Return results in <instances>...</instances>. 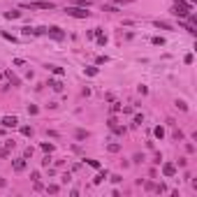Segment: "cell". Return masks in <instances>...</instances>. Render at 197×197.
<instances>
[{
	"mask_svg": "<svg viewBox=\"0 0 197 197\" xmlns=\"http://www.w3.org/2000/svg\"><path fill=\"white\" fill-rule=\"evenodd\" d=\"M65 14L74 19H88L90 12H86V7H65Z\"/></svg>",
	"mask_w": 197,
	"mask_h": 197,
	"instance_id": "obj_1",
	"label": "cell"
},
{
	"mask_svg": "<svg viewBox=\"0 0 197 197\" xmlns=\"http://www.w3.org/2000/svg\"><path fill=\"white\" fill-rule=\"evenodd\" d=\"M172 14H174V16H179V19H186L190 14V2L188 5H174V7H172Z\"/></svg>",
	"mask_w": 197,
	"mask_h": 197,
	"instance_id": "obj_2",
	"label": "cell"
},
{
	"mask_svg": "<svg viewBox=\"0 0 197 197\" xmlns=\"http://www.w3.org/2000/svg\"><path fill=\"white\" fill-rule=\"evenodd\" d=\"M23 7H26V9H54L56 7V5H54V2H46V0H40V2H28V5H23Z\"/></svg>",
	"mask_w": 197,
	"mask_h": 197,
	"instance_id": "obj_3",
	"label": "cell"
},
{
	"mask_svg": "<svg viewBox=\"0 0 197 197\" xmlns=\"http://www.w3.org/2000/svg\"><path fill=\"white\" fill-rule=\"evenodd\" d=\"M44 35L54 37V40H58V42H60V40H65V33H63V30H60L58 26H51V28H46V33H44Z\"/></svg>",
	"mask_w": 197,
	"mask_h": 197,
	"instance_id": "obj_4",
	"label": "cell"
},
{
	"mask_svg": "<svg viewBox=\"0 0 197 197\" xmlns=\"http://www.w3.org/2000/svg\"><path fill=\"white\" fill-rule=\"evenodd\" d=\"M162 174H165L167 179H172V176L176 174V165H174V162H165V165H162Z\"/></svg>",
	"mask_w": 197,
	"mask_h": 197,
	"instance_id": "obj_5",
	"label": "cell"
},
{
	"mask_svg": "<svg viewBox=\"0 0 197 197\" xmlns=\"http://www.w3.org/2000/svg\"><path fill=\"white\" fill-rule=\"evenodd\" d=\"M0 123L5 128H16L19 125V118L16 116H5V118H0Z\"/></svg>",
	"mask_w": 197,
	"mask_h": 197,
	"instance_id": "obj_6",
	"label": "cell"
},
{
	"mask_svg": "<svg viewBox=\"0 0 197 197\" xmlns=\"http://www.w3.org/2000/svg\"><path fill=\"white\" fill-rule=\"evenodd\" d=\"M5 77H7L9 86H21V79H19V77H16V74H14L12 70H7V72H5Z\"/></svg>",
	"mask_w": 197,
	"mask_h": 197,
	"instance_id": "obj_7",
	"label": "cell"
},
{
	"mask_svg": "<svg viewBox=\"0 0 197 197\" xmlns=\"http://www.w3.org/2000/svg\"><path fill=\"white\" fill-rule=\"evenodd\" d=\"M46 86H49L51 90H56V93H63V84H60L58 79H49V81H46Z\"/></svg>",
	"mask_w": 197,
	"mask_h": 197,
	"instance_id": "obj_8",
	"label": "cell"
},
{
	"mask_svg": "<svg viewBox=\"0 0 197 197\" xmlns=\"http://www.w3.org/2000/svg\"><path fill=\"white\" fill-rule=\"evenodd\" d=\"M12 169L14 172H23L26 169V158H16V160L12 162Z\"/></svg>",
	"mask_w": 197,
	"mask_h": 197,
	"instance_id": "obj_9",
	"label": "cell"
},
{
	"mask_svg": "<svg viewBox=\"0 0 197 197\" xmlns=\"http://www.w3.org/2000/svg\"><path fill=\"white\" fill-rule=\"evenodd\" d=\"M95 35H98V44H100V46H104V44H107V35H102L98 28H95Z\"/></svg>",
	"mask_w": 197,
	"mask_h": 197,
	"instance_id": "obj_10",
	"label": "cell"
},
{
	"mask_svg": "<svg viewBox=\"0 0 197 197\" xmlns=\"http://www.w3.org/2000/svg\"><path fill=\"white\" fill-rule=\"evenodd\" d=\"M74 137H77V139H88V130H77V132H74Z\"/></svg>",
	"mask_w": 197,
	"mask_h": 197,
	"instance_id": "obj_11",
	"label": "cell"
},
{
	"mask_svg": "<svg viewBox=\"0 0 197 197\" xmlns=\"http://www.w3.org/2000/svg\"><path fill=\"white\" fill-rule=\"evenodd\" d=\"M155 28H160V30H172V26L167 21H155Z\"/></svg>",
	"mask_w": 197,
	"mask_h": 197,
	"instance_id": "obj_12",
	"label": "cell"
},
{
	"mask_svg": "<svg viewBox=\"0 0 197 197\" xmlns=\"http://www.w3.org/2000/svg\"><path fill=\"white\" fill-rule=\"evenodd\" d=\"M49 70L54 72V74H58V77H60V74H65V70H63V67H58V65H49Z\"/></svg>",
	"mask_w": 197,
	"mask_h": 197,
	"instance_id": "obj_13",
	"label": "cell"
},
{
	"mask_svg": "<svg viewBox=\"0 0 197 197\" xmlns=\"http://www.w3.org/2000/svg\"><path fill=\"white\" fill-rule=\"evenodd\" d=\"M107 179V172H100L98 176H95V179H93V183H102V181Z\"/></svg>",
	"mask_w": 197,
	"mask_h": 197,
	"instance_id": "obj_14",
	"label": "cell"
},
{
	"mask_svg": "<svg viewBox=\"0 0 197 197\" xmlns=\"http://www.w3.org/2000/svg\"><path fill=\"white\" fill-rule=\"evenodd\" d=\"M107 151H109V153H118V151H121V144H109Z\"/></svg>",
	"mask_w": 197,
	"mask_h": 197,
	"instance_id": "obj_15",
	"label": "cell"
},
{
	"mask_svg": "<svg viewBox=\"0 0 197 197\" xmlns=\"http://www.w3.org/2000/svg\"><path fill=\"white\" fill-rule=\"evenodd\" d=\"M86 165H88V167H93V169H98V167H100V162L93 160V158H86Z\"/></svg>",
	"mask_w": 197,
	"mask_h": 197,
	"instance_id": "obj_16",
	"label": "cell"
},
{
	"mask_svg": "<svg viewBox=\"0 0 197 197\" xmlns=\"http://www.w3.org/2000/svg\"><path fill=\"white\" fill-rule=\"evenodd\" d=\"M102 9H104V12H111V14H118V12H121V9H118V7H114V5H104Z\"/></svg>",
	"mask_w": 197,
	"mask_h": 197,
	"instance_id": "obj_17",
	"label": "cell"
},
{
	"mask_svg": "<svg viewBox=\"0 0 197 197\" xmlns=\"http://www.w3.org/2000/svg\"><path fill=\"white\" fill-rule=\"evenodd\" d=\"M21 16V12H7V14H5V19H7V21H12V19H19Z\"/></svg>",
	"mask_w": 197,
	"mask_h": 197,
	"instance_id": "obj_18",
	"label": "cell"
},
{
	"mask_svg": "<svg viewBox=\"0 0 197 197\" xmlns=\"http://www.w3.org/2000/svg\"><path fill=\"white\" fill-rule=\"evenodd\" d=\"M153 134H155L158 139H162V137H165V130H162V128L158 125V128H155V130H153Z\"/></svg>",
	"mask_w": 197,
	"mask_h": 197,
	"instance_id": "obj_19",
	"label": "cell"
},
{
	"mask_svg": "<svg viewBox=\"0 0 197 197\" xmlns=\"http://www.w3.org/2000/svg\"><path fill=\"white\" fill-rule=\"evenodd\" d=\"M176 107H179L181 111H188V104H186V102H183V100H176Z\"/></svg>",
	"mask_w": 197,
	"mask_h": 197,
	"instance_id": "obj_20",
	"label": "cell"
},
{
	"mask_svg": "<svg viewBox=\"0 0 197 197\" xmlns=\"http://www.w3.org/2000/svg\"><path fill=\"white\" fill-rule=\"evenodd\" d=\"M46 193H51V195H56V193H58V186H56V183H51V186H46Z\"/></svg>",
	"mask_w": 197,
	"mask_h": 197,
	"instance_id": "obj_21",
	"label": "cell"
},
{
	"mask_svg": "<svg viewBox=\"0 0 197 197\" xmlns=\"http://www.w3.org/2000/svg\"><path fill=\"white\" fill-rule=\"evenodd\" d=\"M0 158H9V148H7V146L0 148Z\"/></svg>",
	"mask_w": 197,
	"mask_h": 197,
	"instance_id": "obj_22",
	"label": "cell"
},
{
	"mask_svg": "<svg viewBox=\"0 0 197 197\" xmlns=\"http://www.w3.org/2000/svg\"><path fill=\"white\" fill-rule=\"evenodd\" d=\"M86 74H88V77H95V74H98V67H86Z\"/></svg>",
	"mask_w": 197,
	"mask_h": 197,
	"instance_id": "obj_23",
	"label": "cell"
},
{
	"mask_svg": "<svg viewBox=\"0 0 197 197\" xmlns=\"http://www.w3.org/2000/svg\"><path fill=\"white\" fill-rule=\"evenodd\" d=\"M21 132H23V134H26V137H33V128H21Z\"/></svg>",
	"mask_w": 197,
	"mask_h": 197,
	"instance_id": "obj_24",
	"label": "cell"
},
{
	"mask_svg": "<svg viewBox=\"0 0 197 197\" xmlns=\"http://www.w3.org/2000/svg\"><path fill=\"white\" fill-rule=\"evenodd\" d=\"M109 181H111V183H121V181H123V176H121V174H114Z\"/></svg>",
	"mask_w": 197,
	"mask_h": 197,
	"instance_id": "obj_25",
	"label": "cell"
},
{
	"mask_svg": "<svg viewBox=\"0 0 197 197\" xmlns=\"http://www.w3.org/2000/svg\"><path fill=\"white\" fill-rule=\"evenodd\" d=\"M42 151L51 153V151H54V144H42Z\"/></svg>",
	"mask_w": 197,
	"mask_h": 197,
	"instance_id": "obj_26",
	"label": "cell"
},
{
	"mask_svg": "<svg viewBox=\"0 0 197 197\" xmlns=\"http://www.w3.org/2000/svg\"><path fill=\"white\" fill-rule=\"evenodd\" d=\"M142 123H144V116H142V114H137V116H134V125H142Z\"/></svg>",
	"mask_w": 197,
	"mask_h": 197,
	"instance_id": "obj_27",
	"label": "cell"
},
{
	"mask_svg": "<svg viewBox=\"0 0 197 197\" xmlns=\"http://www.w3.org/2000/svg\"><path fill=\"white\" fill-rule=\"evenodd\" d=\"M174 139H176V142H181V139H183V132H181V130H174Z\"/></svg>",
	"mask_w": 197,
	"mask_h": 197,
	"instance_id": "obj_28",
	"label": "cell"
},
{
	"mask_svg": "<svg viewBox=\"0 0 197 197\" xmlns=\"http://www.w3.org/2000/svg\"><path fill=\"white\" fill-rule=\"evenodd\" d=\"M5 146H7L9 151H12V148H14V146H16V142H14V139H7V142H5Z\"/></svg>",
	"mask_w": 197,
	"mask_h": 197,
	"instance_id": "obj_29",
	"label": "cell"
},
{
	"mask_svg": "<svg viewBox=\"0 0 197 197\" xmlns=\"http://www.w3.org/2000/svg\"><path fill=\"white\" fill-rule=\"evenodd\" d=\"M111 111H114V114H116V111H121V104H118V102H111Z\"/></svg>",
	"mask_w": 197,
	"mask_h": 197,
	"instance_id": "obj_30",
	"label": "cell"
},
{
	"mask_svg": "<svg viewBox=\"0 0 197 197\" xmlns=\"http://www.w3.org/2000/svg\"><path fill=\"white\" fill-rule=\"evenodd\" d=\"M30 155H33V146H28L26 151H23V158H30Z\"/></svg>",
	"mask_w": 197,
	"mask_h": 197,
	"instance_id": "obj_31",
	"label": "cell"
},
{
	"mask_svg": "<svg viewBox=\"0 0 197 197\" xmlns=\"http://www.w3.org/2000/svg\"><path fill=\"white\" fill-rule=\"evenodd\" d=\"M153 44H160L162 46V44H165V40H162V37H153Z\"/></svg>",
	"mask_w": 197,
	"mask_h": 197,
	"instance_id": "obj_32",
	"label": "cell"
},
{
	"mask_svg": "<svg viewBox=\"0 0 197 197\" xmlns=\"http://www.w3.org/2000/svg\"><path fill=\"white\" fill-rule=\"evenodd\" d=\"M21 33H23V35L28 37V35H33V28H28V26H26V28H23V30H21Z\"/></svg>",
	"mask_w": 197,
	"mask_h": 197,
	"instance_id": "obj_33",
	"label": "cell"
},
{
	"mask_svg": "<svg viewBox=\"0 0 197 197\" xmlns=\"http://www.w3.org/2000/svg\"><path fill=\"white\" fill-rule=\"evenodd\" d=\"M28 114H37V107H35V104H28Z\"/></svg>",
	"mask_w": 197,
	"mask_h": 197,
	"instance_id": "obj_34",
	"label": "cell"
},
{
	"mask_svg": "<svg viewBox=\"0 0 197 197\" xmlns=\"http://www.w3.org/2000/svg\"><path fill=\"white\" fill-rule=\"evenodd\" d=\"M118 5H128V2H132V0H116Z\"/></svg>",
	"mask_w": 197,
	"mask_h": 197,
	"instance_id": "obj_35",
	"label": "cell"
},
{
	"mask_svg": "<svg viewBox=\"0 0 197 197\" xmlns=\"http://www.w3.org/2000/svg\"><path fill=\"white\" fill-rule=\"evenodd\" d=\"M5 186H7V181H5V179H0V188H5Z\"/></svg>",
	"mask_w": 197,
	"mask_h": 197,
	"instance_id": "obj_36",
	"label": "cell"
},
{
	"mask_svg": "<svg viewBox=\"0 0 197 197\" xmlns=\"http://www.w3.org/2000/svg\"><path fill=\"white\" fill-rule=\"evenodd\" d=\"M188 2H190V5H193V2H195V0H188Z\"/></svg>",
	"mask_w": 197,
	"mask_h": 197,
	"instance_id": "obj_37",
	"label": "cell"
},
{
	"mask_svg": "<svg viewBox=\"0 0 197 197\" xmlns=\"http://www.w3.org/2000/svg\"><path fill=\"white\" fill-rule=\"evenodd\" d=\"M174 2H181V0H174Z\"/></svg>",
	"mask_w": 197,
	"mask_h": 197,
	"instance_id": "obj_38",
	"label": "cell"
},
{
	"mask_svg": "<svg viewBox=\"0 0 197 197\" xmlns=\"http://www.w3.org/2000/svg\"><path fill=\"white\" fill-rule=\"evenodd\" d=\"M0 77H2V74H0Z\"/></svg>",
	"mask_w": 197,
	"mask_h": 197,
	"instance_id": "obj_39",
	"label": "cell"
}]
</instances>
